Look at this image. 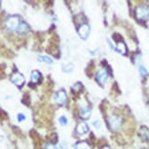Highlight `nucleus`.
<instances>
[{"mask_svg": "<svg viewBox=\"0 0 149 149\" xmlns=\"http://www.w3.org/2000/svg\"><path fill=\"white\" fill-rule=\"evenodd\" d=\"M73 68H74V65H73L71 63L63 64V71L64 72H71Z\"/></svg>", "mask_w": 149, "mask_h": 149, "instance_id": "ddd939ff", "label": "nucleus"}, {"mask_svg": "<svg viewBox=\"0 0 149 149\" xmlns=\"http://www.w3.org/2000/svg\"><path fill=\"white\" fill-rule=\"evenodd\" d=\"M2 139H3V136H2V134H0V140H1Z\"/></svg>", "mask_w": 149, "mask_h": 149, "instance_id": "5701e85b", "label": "nucleus"}, {"mask_svg": "<svg viewBox=\"0 0 149 149\" xmlns=\"http://www.w3.org/2000/svg\"><path fill=\"white\" fill-rule=\"evenodd\" d=\"M76 131H77V133L79 134H86L89 132V128H88V126H87V124L80 123V124H78V125H77Z\"/></svg>", "mask_w": 149, "mask_h": 149, "instance_id": "6e6552de", "label": "nucleus"}, {"mask_svg": "<svg viewBox=\"0 0 149 149\" xmlns=\"http://www.w3.org/2000/svg\"><path fill=\"white\" fill-rule=\"evenodd\" d=\"M58 122H60L61 125H66L67 124V119L64 116H61L58 118Z\"/></svg>", "mask_w": 149, "mask_h": 149, "instance_id": "f3484780", "label": "nucleus"}, {"mask_svg": "<svg viewBox=\"0 0 149 149\" xmlns=\"http://www.w3.org/2000/svg\"><path fill=\"white\" fill-rule=\"evenodd\" d=\"M109 127L113 131H119L122 126V119L118 116H111L108 119Z\"/></svg>", "mask_w": 149, "mask_h": 149, "instance_id": "f257e3e1", "label": "nucleus"}, {"mask_svg": "<svg viewBox=\"0 0 149 149\" xmlns=\"http://www.w3.org/2000/svg\"><path fill=\"white\" fill-rule=\"evenodd\" d=\"M38 60L40 61H42V63H49V64L53 63V60L51 58L47 57V56H39Z\"/></svg>", "mask_w": 149, "mask_h": 149, "instance_id": "4468645a", "label": "nucleus"}, {"mask_svg": "<svg viewBox=\"0 0 149 149\" xmlns=\"http://www.w3.org/2000/svg\"><path fill=\"white\" fill-rule=\"evenodd\" d=\"M7 118V114L6 112H4L3 110L0 109V120H3V119H6Z\"/></svg>", "mask_w": 149, "mask_h": 149, "instance_id": "aec40b11", "label": "nucleus"}, {"mask_svg": "<svg viewBox=\"0 0 149 149\" xmlns=\"http://www.w3.org/2000/svg\"><path fill=\"white\" fill-rule=\"evenodd\" d=\"M90 115H91V109L89 107H83L80 110V117L83 119H88Z\"/></svg>", "mask_w": 149, "mask_h": 149, "instance_id": "9d476101", "label": "nucleus"}, {"mask_svg": "<svg viewBox=\"0 0 149 149\" xmlns=\"http://www.w3.org/2000/svg\"><path fill=\"white\" fill-rule=\"evenodd\" d=\"M136 16L139 21H145L149 17V12L145 7H139L136 11Z\"/></svg>", "mask_w": 149, "mask_h": 149, "instance_id": "7ed1b4c3", "label": "nucleus"}, {"mask_svg": "<svg viewBox=\"0 0 149 149\" xmlns=\"http://www.w3.org/2000/svg\"><path fill=\"white\" fill-rule=\"evenodd\" d=\"M75 149H91V147L87 142H78Z\"/></svg>", "mask_w": 149, "mask_h": 149, "instance_id": "2eb2a0df", "label": "nucleus"}, {"mask_svg": "<svg viewBox=\"0 0 149 149\" xmlns=\"http://www.w3.org/2000/svg\"><path fill=\"white\" fill-rule=\"evenodd\" d=\"M19 18L17 16H13V17H10L9 19H7L6 22V26L8 29L10 30H15L17 29H19Z\"/></svg>", "mask_w": 149, "mask_h": 149, "instance_id": "f03ea898", "label": "nucleus"}, {"mask_svg": "<svg viewBox=\"0 0 149 149\" xmlns=\"http://www.w3.org/2000/svg\"><path fill=\"white\" fill-rule=\"evenodd\" d=\"M18 31H19V33H26V31H29V26H27L26 22H22L19 26V29H18Z\"/></svg>", "mask_w": 149, "mask_h": 149, "instance_id": "f8f14e48", "label": "nucleus"}, {"mask_svg": "<svg viewBox=\"0 0 149 149\" xmlns=\"http://www.w3.org/2000/svg\"><path fill=\"white\" fill-rule=\"evenodd\" d=\"M45 149H56L54 147V145L53 144H47L46 146H45Z\"/></svg>", "mask_w": 149, "mask_h": 149, "instance_id": "4be33fe9", "label": "nucleus"}, {"mask_svg": "<svg viewBox=\"0 0 149 149\" xmlns=\"http://www.w3.org/2000/svg\"><path fill=\"white\" fill-rule=\"evenodd\" d=\"M78 33H79L81 38L87 39V37L89 36V33H90V26L86 24H82V26L79 27V29H78Z\"/></svg>", "mask_w": 149, "mask_h": 149, "instance_id": "423d86ee", "label": "nucleus"}, {"mask_svg": "<svg viewBox=\"0 0 149 149\" xmlns=\"http://www.w3.org/2000/svg\"><path fill=\"white\" fill-rule=\"evenodd\" d=\"M55 100L58 104H63L66 100V94L64 93L63 91H60L56 94V97H55Z\"/></svg>", "mask_w": 149, "mask_h": 149, "instance_id": "0eeeda50", "label": "nucleus"}, {"mask_svg": "<svg viewBox=\"0 0 149 149\" xmlns=\"http://www.w3.org/2000/svg\"><path fill=\"white\" fill-rule=\"evenodd\" d=\"M139 72H140V74H141L142 76H145V75L147 74V71H146L145 67L143 66V65H140L139 66Z\"/></svg>", "mask_w": 149, "mask_h": 149, "instance_id": "dca6fc26", "label": "nucleus"}, {"mask_svg": "<svg viewBox=\"0 0 149 149\" xmlns=\"http://www.w3.org/2000/svg\"><path fill=\"white\" fill-rule=\"evenodd\" d=\"M24 119H26V116H24V114H22V113L18 114V121H19V122H22V121H24Z\"/></svg>", "mask_w": 149, "mask_h": 149, "instance_id": "412c9836", "label": "nucleus"}, {"mask_svg": "<svg viewBox=\"0 0 149 149\" xmlns=\"http://www.w3.org/2000/svg\"><path fill=\"white\" fill-rule=\"evenodd\" d=\"M102 149H110V148H109V147H107V146H105V147H103Z\"/></svg>", "mask_w": 149, "mask_h": 149, "instance_id": "b1692460", "label": "nucleus"}, {"mask_svg": "<svg viewBox=\"0 0 149 149\" xmlns=\"http://www.w3.org/2000/svg\"><path fill=\"white\" fill-rule=\"evenodd\" d=\"M115 51H117L119 54L125 55L126 52H127V48H126V45L123 43V42H119V43L116 44V46L114 48Z\"/></svg>", "mask_w": 149, "mask_h": 149, "instance_id": "1a4fd4ad", "label": "nucleus"}, {"mask_svg": "<svg viewBox=\"0 0 149 149\" xmlns=\"http://www.w3.org/2000/svg\"><path fill=\"white\" fill-rule=\"evenodd\" d=\"M97 79L98 82H100V84H102V85L107 82L108 79H109V76H108V73L106 72V70H104V69L100 70V71L97 72Z\"/></svg>", "mask_w": 149, "mask_h": 149, "instance_id": "20e7f679", "label": "nucleus"}, {"mask_svg": "<svg viewBox=\"0 0 149 149\" xmlns=\"http://www.w3.org/2000/svg\"><path fill=\"white\" fill-rule=\"evenodd\" d=\"M93 126H94L95 129H100L102 127V123H100V121H95V122L93 123Z\"/></svg>", "mask_w": 149, "mask_h": 149, "instance_id": "6ab92c4d", "label": "nucleus"}, {"mask_svg": "<svg viewBox=\"0 0 149 149\" xmlns=\"http://www.w3.org/2000/svg\"><path fill=\"white\" fill-rule=\"evenodd\" d=\"M41 79V74L39 73L38 71H36V70H34L32 73H31V81L32 83H38L39 81H40Z\"/></svg>", "mask_w": 149, "mask_h": 149, "instance_id": "9b49d317", "label": "nucleus"}, {"mask_svg": "<svg viewBox=\"0 0 149 149\" xmlns=\"http://www.w3.org/2000/svg\"><path fill=\"white\" fill-rule=\"evenodd\" d=\"M56 149H67V145H66V143L61 142L57 146V148H56Z\"/></svg>", "mask_w": 149, "mask_h": 149, "instance_id": "a211bd4d", "label": "nucleus"}, {"mask_svg": "<svg viewBox=\"0 0 149 149\" xmlns=\"http://www.w3.org/2000/svg\"><path fill=\"white\" fill-rule=\"evenodd\" d=\"M12 81L17 86H22L24 83V77L19 72H15L12 75Z\"/></svg>", "mask_w": 149, "mask_h": 149, "instance_id": "39448f33", "label": "nucleus"}]
</instances>
